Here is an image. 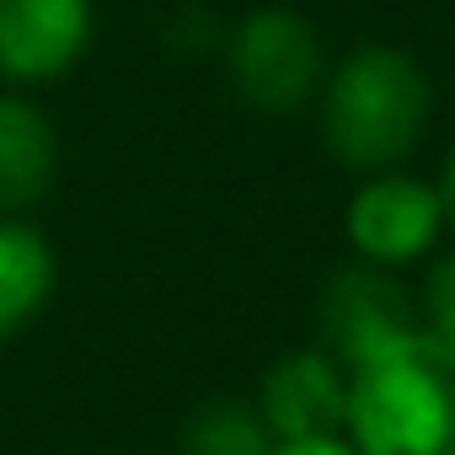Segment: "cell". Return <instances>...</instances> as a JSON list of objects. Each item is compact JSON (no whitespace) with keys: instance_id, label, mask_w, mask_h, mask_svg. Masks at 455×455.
<instances>
[{"instance_id":"obj_11","label":"cell","mask_w":455,"mask_h":455,"mask_svg":"<svg viewBox=\"0 0 455 455\" xmlns=\"http://www.w3.org/2000/svg\"><path fill=\"white\" fill-rule=\"evenodd\" d=\"M418 322L455 348V252H439L423 274V290H418Z\"/></svg>"},{"instance_id":"obj_3","label":"cell","mask_w":455,"mask_h":455,"mask_svg":"<svg viewBox=\"0 0 455 455\" xmlns=\"http://www.w3.org/2000/svg\"><path fill=\"white\" fill-rule=\"evenodd\" d=\"M225 65H231L236 92L258 108V113H295L316 97L327 60H322V38L316 28L290 12V6H258L236 22L231 44H225Z\"/></svg>"},{"instance_id":"obj_4","label":"cell","mask_w":455,"mask_h":455,"mask_svg":"<svg viewBox=\"0 0 455 455\" xmlns=\"http://www.w3.org/2000/svg\"><path fill=\"white\" fill-rule=\"evenodd\" d=\"M444 231H450V220H444L439 188L402 166L364 172V182L354 188V198L343 209V236H348L354 258L375 263V268H412V263L434 258Z\"/></svg>"},{"instance_id":"obj_8","label":"cell","mask_w":455,"mask_h":455,"mask_svg":"<svg viewBox=\"0 0 455 455\" xmlns=\"http://www.w3.org/2000/svg\"><path fill=\"white\" fill-rule=\"evenodd\" d=\"M60 177V134L44 108L0 92V214H22L49 198Z\"/></svg>"},{"instance_id":"obj_13","label":"cell","mask_w":455,"mask_h":455,"mask_svg":"<svg viewBox=\"0 0 455 455\" xmlns=\"http://www.w3.org/2000/svg\"><path fill=\"white\" fill-rule=\"evenodd\" d=\"M434 188H439V198H444V220L455 225V145L444 150V172H439V182H434Z\"/></svg>"},{"instance_id":"obj_9","label":"cell","mask_w":455,"mask_h":455,"mask_svg":"<svg viewBox=\"0 0 455 455\" xmlns=\"http://www.w3.org/2000/svg\"><path fill=\"white\" fill-rule=\"evenodd\" d=\"M60 263L38 225L22 214H0V343L17 338L54 295Z\"/></svg>"},{"instance_id":"obj_1","label":"cell","mask_w":455,"mask_h":455,"mask_svg":"<svg viewBox=\"0 0 455 455\" xmlns=\"http://www.w3.org/2000/svg\"><path fill=\"white\" fill-rule=\"evenodd\" d=\"M322 140L348 172L402 166L434 118V86L407 49L364 44L322 76Z\"/></svg>"},{"instance_id":"obj_7","label":"cell","mask_w":455,"mask_h":455,"mask_svg":"<svg viewBox=\"0 0 455 455\" xmlns=\"http://www.w3.org/2000/svg\"><path fill=\"white\" fill-rule=\"evenodd\" d=\"M92 44V0H0V76L17 86L60 81Z\"/></svg>"},{"instance_id":"obj_6","label":"cell","mask_w":455,"mask_h":455,"mask_svg":"<svg viewBox=\"0 0 455 455\" xmlns=\"http://www.w3.org/2000/svg\"><path fill=\"white\" fill-rule=\"evenodd\" d=\"M258 418L274 439H322L348 428V370L327 348H290L258 386Z\"/></svg>"},{"instance_id":"obj_12","label":"cell","mask_w":455,"mask_h":455,"mask_svg":"<svg viewBox=\"0 0 455 455\" xmlns=\"http://www.w3.org/2000/svg\"><path fill=\"white\" fill-rule=\"evenodd\" d=\"M268 455H359L348 434H322V439H274Z\"/></svg>"},{"instance_id":"obj_2","label":"cell","mask_w":455,"mask_h":455,"mask_svg":"<svg viewBox=\"0 0 455 455\" xmlns=\"http://www.w3.org/2000/svg\"><path fill=\"white\" fill-rule=\"evenodd\" d=\"M359 455H455V348L428 327L348 375V428Z\"/></svg>"},{"instance_id":"obj_5","label":"cell","mask_w":455,"mask_h":455,"mask_svg":"<svg viewBox=\"0 0 455 455\" xmlns=\"http://www.w3.org/2000/svg\"><path fill=\"white\" fill-rule=\"evenodd\" d=\"M418 322V295L396 279V268L375 263H348L327 279L322 290V348L354 375L359 364L380 359L402 338H412Z\"/></svg>"},{"instance_id":"obj_10","label":"cell","mask_w":455,"mask_h":455,"mask_svg":"<svg viewBox=\"0 0 455 455\" xmlns=\"http://www.w3.org/2000/svg\"><path fill=\"white\" fill-rule=\"evenodd\" d=\"M274 434L247 402H209L182 428V455H268Z\"/></svg>"}]
</instances>
